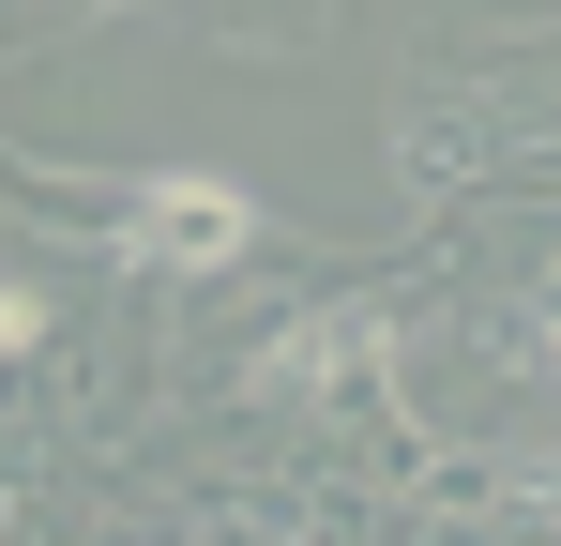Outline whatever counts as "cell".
<instances>
[{"instance_id":"cell-1","label":"cell","mask_w":561,"mask_h":546,"mask_svg":"<svg viewBox=\"0 0 561 546\" xmlns=\"http://www.w3.org/2000/svg\"><path fill=\"white\" fill-rule=\"evenodd\" d=\"M243 243H259V197L213 182V168H168L137 213H122V259H152V273H228Z\"/></svg>"}]
</instances>
